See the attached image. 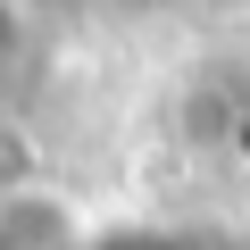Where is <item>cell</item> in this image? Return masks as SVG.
Segmentation results:
<instances>
[{
    "mask_svg": "<svg viewBox=\"0 0 250 250\" xmlns=\"http://www.w3.org/2000/svg\"><path fill=\"white\" fill-rule=\"evenodd\" d=\"M100 250H208L184 225H100Z\"/></svg>",
    "mask_w": 250,
    "mask_h": 250,
    "instance_id": "3957f363",
    "label": "cell"
},
{
    "mask_svg": "<svg viewBox=\"0 0 250 250\" xmlns=\"http://www.w3.org/2000/svg\"><path fill=\"white\" fill-rule=\"evenodd\" d=\"M34 50H42V17H34V0H0V100L34 75Z\"/></svg>",
    "mask_w": 250,
    "mask_h": 250,
    "instance_id": "7a4b0ae2",
    "label": "cell"
},
{
    "mask_svg": "<svg viewBox=\"0 0 250 250\" xmlns=\"http://www.w3.org/2000/svg\"><path fill=\"white\" fill-rule=\"evenodd\" d=\"M0 250H100V217L67 184L25 175L0 192Z\"/></svg>",
    "mask_w": 250,
    "mask_h": 250,
    "instance_id": "6da1fadb",
    "label": "cell"
}]
</instances>
